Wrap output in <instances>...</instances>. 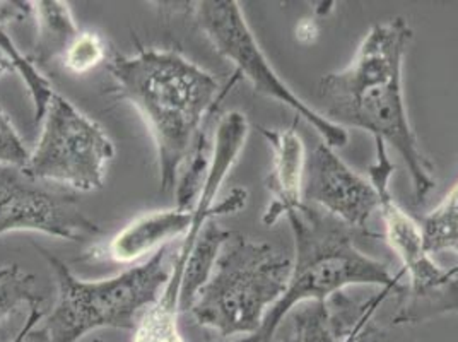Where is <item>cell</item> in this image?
<instances>
[{"instance_id":"cell-7","label":"cell","mask_w":458,"mask_h":342,"mask_svg":"<svg viewBox=\"0 0 458 342\" xmlns=\"http://www.w3.org/2000/svg\"><path fill=\"white\" fill-rule=\"evenodd\" d=\"M41 122L38 144L30 151L22 173L69 191L101 189L114 156V142L106 133L57 93Z\"/></svg>"},{"instance_id":"cell-9","label":"cell","mask_w":458,"mask_h":342,"mask_svg":"<svg viewBox=\"0 0 458 342\" xmlns=\"http://www.w3.org/2000/svg\"><path fill=\"white\" fill-rule=\"evenodd\" d=\"M43 233L84 242L101 229L79 208L74 192L30 178L18 168H0V235Z\"/></svg>"},{"instance_id":"cell-2","label":"cell","mask_w":458,"mask_h":342,"mask_svg":"<svg viewBox=\"0 0 458 342\" xmlns=\"http://www.w3.org/2000/svg\"><path fill=\"white\" fill-rule=\"evenodd\" d=\"M106 62L114 93L134 107L153 135L161 192L176 189L191 154L208 139V120L242 77L234 73L221 86L182 54L157 48L114 54Z\"/></svg>"},{"instance_id":"cell-27","label":"cell","mask_w":458,"mask_h":342,"mask_svg":"<svg viewBox=\"0 0 458 342\" xmlns=\"http://www.w3.org/2000/svg\"><path fill=\"white\" fill-rule=\"evenodd\" d=\"M283 342H298V341H296V338H294V336H293V338H289V339H286V341H283Z\"/></svg>"},{"instance_id":"cell-1","label":"cell","mask_w":458,"mask_h":342,"mask_svg":"<svg viewBox=\"0 0 458 342\" xmlns=\"http://www.w3.org/2000/svg\"><path fill=\"white\" fill-rule=\"evenodd\" d=\"M412 39L409 22L402 18L377 22L352 60L318 82L324 116L337 125L371 133L392 146L409 168L416 202L435 191V167L420 150L403 99L402 67ZM345 129V127H344Z\"/></svg>"},{"instance_id":"cell-8","label":"cell","mask_w":458,"mask_h":342,"mask_svg":"<svg viewBox=\"0 0 458 342\" xmlns=\"http://www.w3.org/2000/svg\"><path fill=\"white\" fill-rule=\"evenodd\" d=\"M191 13L199 30L209 39L214 50L236 67L234 73L247 79L257 95L272 98L281 105H286L296 116L305 118L320 133V137L324 139L322 142L332 150L345 148V144L349 142L347 131L311 108L274 71L266 54L259 47L255 35L251 33L238 2H191Z\"/></svg>"},{"instance_id":"cell-21","label":"cell","mask_w":458,"mask_h":342,"mask_svg":"<svg viewBox=\"0 0 458 342\" xmlns=\"http://www.w3.org/2000/svg\"><path fill=\"white\" fill-rule=\"evenodd\" d=\"M28 159H30L28 148L24 146L9 115L0 108V168L22 170Z\"/></svg>"},{"instance_id":"cell-26","label":"cell","mask_w":458,"mask_h":342,"mask_svg":"<svg viewBox=\"0 0 458 342\" xmlns=\"http://www.w3.org/2000/svg\"><path fill=\"white\" fill-rule=\"evenodd\" d=\"M7 73H13L11 62H9V58L5 57V56L0 52V77L5 76Z\"/></svg>"},{"instance_id":"cell-11","label":"cell","mask_w":458,"mask_h":342,"mask_svg":"<svg viewBox=\"0 0 458 342\" xmlns=\"http://www.w3.org/2000/svg\"><path fill=\"white\" fill-rule=\"evenodd\" d=\"M402 289L382 287L368 300H354L341 291L327 302L303 304L294 310V338L298 342H356L383 302Z\"/></svg>"},{"instance_id":"cell-3","label":"cell","mask_w":458,"mask_h":342,"mask_svg":"<svg viewBox=\"0 0 458 342\" xmlns=\"http://www.w3.org/2000/svg\"><path fill=\"white\" fill-rule=\"evenodd\" d=\"M294 238L293 270L283 296L268 310L257 334L229 342H272L279 325L298 304L327 302L349 286L403 287V274L366 255L358 238L377 236L344 225L337 218L305 204L286 216Z\"/></svg>"},{"instance_id":"cell-18","label":"cell","mask_w":458,"mask_h":342,"mask_svg":"<svg viewBox=\"0 0 458 342\" xmlns=\"http://www.w3.org/2000/svg\"><path fill=\"white\" fill-rule=\"evenodd\" d=\"M35 281V276L24 272L16 264L0 266V322L16 312L21 304H41Z\"/></svg>"},{"instance_id":"cell-24","label":"cell","mask_w":458,"mask_h":342,"mask_svg":"<svg viewBox=\"0 0 458 342\" xmlns=\"http://www.w3.org/2000/svg\"><path fill=\"white\" fill-rule=\"evenodd\" d=\"M41 319H43V310H41V304H31V308H30V315H28V319H26V322L24 325L21 327L20 332L16 334V338L13 339L11 342H26L28 341V338H30V334L35 330V327L41 322Z\"/></svg>"},{"instance_id":"cell-17","label":"cell","mask_w":458,"mask_h":342,"mask_svg":"<svg viewBox=\"0 0 458 342\" xmlns=\"http://www.w3.org/2000/svg\"><path fill=\"white\" fill-rule=\"evenodd\" d=\"M0 52L9 58L13 71L22 77L35 107V120L41 122L50 99L55 95L50 81L39 73V67L33 62V58L24 57L21 54L14 41L5 33V28H0Z\"/></svg>"},{"instance_id":"cell-23","label":"cell","mask_w":458,"mask_h":342,"mask_svg":"<svg viewBox=\"0 0 458 342\" xmlns=\"http://www.w3.org/2000/svg\"><path fill=\"white\" fill-rule=\"evenodd\" d=\"M356 342H412L407 341V339H402L399 336H394L390 330H386V329H383V327H378V325H375V323H369L366 329H364L363 332H361V336L358 338V341Z\"/></svg>"},{"instance_id":"cell-12","label":"cell","mask_w":458,"mask_h":342,"mask_svg":"<svg viewBox=\"0 0 458 342\" xmlns=\"http://www.w3.org/2000/svg\"><path fill=\"white\" fill-rule=\"evenodd\" d=\"M260 133L272 150V167L266 180L270 202L262 216V223L274 227L281 218L303 206L306 150L301 135L294 127H260Z\"/></svg>"},{"instance_id":"cell-25","label":"cell","mask_w":458,"mask_h":342,"mask_svg":"<svg viewBox=\"0 0 458 342\" xmlns=\"http://www.w3.org/2000/svg\"><path fill=\"white\" fill-rule=\"evenodd\" d=\"M317 37H318V28L313 21L303 20L298 24L296 38L300 39L301 43H313Z\"/></svg>"},{"instance_id":"cell-13","label":"cell","mask_w":458,"mask_h":342,"mask_svg":"<svg viewBox=\"0 0 458 342\" xmlns=\"http://www.w3.org/2000/svg\"><path fill=\"white\" fill-rule=\"evenodd\" d=\"M193 209L153 210L142 214L120 229L108 242L105 257L116 264H135L157 250L168 247L174 240L183 238L193 223Z\"/></svg>"},{"instance_id":"cell-14","label":"cell","mask_w":458,"mask_h":342,"mask_svg":"<svg viewBox=\"0 0 458 342\" xmlns=\"http://www.w3.org/2000/svg\"><path fill=\"white\" fill-rule=\"evenodd\" d=\"M31 11L37 21V39L31 58L39 69L48 71L62 62L81 31L67 2L38 0L31 2Z\"/></svg>"},{"instance_id":"cell-20","label":"cell","mask_w":458,"mask_h":342,"mask_svg":"<svg viewBox=\"0 0 458 342\" xmlns=\"http://www.w3.org/2000/svg\"><path fill=\"white\" fill-rule=\"evenodd\" d=\"M132 342H185L176 317L159 315L154 310H148L134 329Z\"/></svg>"},{"instance_id":"cell-4","label":"cell","mask_w":458,"mask_h":342,"mask_svg":"<svg viewBox=\"0 0 458 342\" xmlns=\"http://www.w3.org/2000/svg\"><path fill=\"white\" fill-rule=\"evenodd\" d=\"M37 250L55 276L57 300L28 342H79L98 329L134 330L140 317L157 304L172 274L168 247L140 266L98 281L77 278L64 261L45 248Z\"/></svg>"},{"instance_id":"cell-10","label":"cell","mask_w":458,"mask_h":342,"mask_svg":"<svg viewBox=\"0 0 458 342\" xmlns=\"http://www.w3.org/2000/svg\"><path fill=\"white\" fill-rule=\"evenodd\" d=\"M303 202L358 231H368L371 216L380 209L375 185L349 168L325 142L313 150L306 163Z\"/></svg>"},{"instance_id":"cell-15","label":"cell","mask_w":458,"mask_h":342,"mask_svg":"<svg viewBox=\"0 0 458 342\" xmlns=\"http://www.w3.org/2000/svg\"><path fill=\"white\" fill-rule=\"evenodd\" d=\"M229 235L231 231L221 228V225L216 223V219H210L197 236L182 278L180 312L191 310L195 296L199 295L202 286L208 283L212 269L216 266V261L219 257V252L226 244Z\"/></svg>"},{"instance_id":"cell-19","label":"cell","mask_w":458,"mask_h":342,"mask_svg":"<svg viewBox=\"0 0 458 342\" xmlns=\"http://www.w3.org/2000/svg\"><path fill=\"white\" fill-rule=\"evenodd\" d=\"M106 39L96 31H81L60 64L67 73L82 76L96 69L99 64L106 62Z\"/></svg>"},{"instance_id":"cell-6","label":"cell","mask_w":458,"mask_h":342,"mask_svg":"<svg viewBox=\"0 0 458 342\" xmlns=\"http://www.w3.org/2000/svg\"><path fill=\"white\" fill-rule=\"evenodd\" d=\"M395 165L390 159L386 144L375 141V163L369 167V182L380 195L385 238L401 259L402 274L409 279L403 286L401 304L392 317V325L428 322L439 315H458V266L439 267L424 247L420 225L402 209L390 192V180Z\"/></svg>"},{"instance_id":"cell-16","label":"cell","mask_w":458,"mask_h":342,"mask_svg":"<svg viewBox=\"0 0 458 342\" xmlns=\"http://www.w3.org/2000/svg\"><path fill=\"white\" fill-rule=\"evenodd\" d=\"M424 247L429 255L445 252L458 253V182L438 208L431 210L422 223Z\"/></svg>"},{"instance_id":"cell-22","label":"cell","mask_w":458,"mask_h":342,"mask_svg":"<svg viewBox=\"0 0 458 342\" xmlns=\"http://www.w3.org/2000/svg\"><path fill=\"white\" fill-rule=\"evenodd\" d=\"M31 14V2L0 0V28H5L9 22L28 20Z\"/></svg>"},{"instance_id":"cell-5","label":"cell","mask_w":458,"mask_h":342,"mask_svg":"<svg viewBox=\"0 0 458 342\" xmlns=\"http://www.w3.org/2000/svg\"><path fill=\"white\" fill-rule=\"evenodd\" d=\"M291 270L293 259L283 252L231 231L189 312L223 342L250 338L286 291Z\"/></svg>"}]
</instances>
